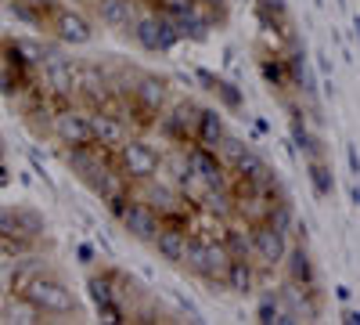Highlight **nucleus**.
I'll return each mask as SVG.
<instances>
[{
    "label": "nucleus",
    "instance_id": "20e7f679",
    "mask_svg": "<svg viewBox=\"0 0 360 325\" xmlns=\"http://www.w3.org/2000/svg\"><path fill=\"white\" fill-rule=\"evenodd\" d=\"M0 243H4L11 253H25L29 246H33L37 239L25 231L18 210H0Z\"/></svg>",
    "mask_w": 360,
    "mask_h": 325
},
{
    "label": "nucleus",
    "instance_id": "f03ea898",
    "mask_svg": "<svg viewBox=\"0 0 360 325\" xmlns=\"http://www.w3.org/2000/svg\"><path fill=\"white\" fill-rule=\"evenodd\" d=\"M51 134L69 145V149H76V145H90L94 141V127H90V112H76L69 105H58L51 112Z\"/></svg>",
    "mask_w": 360,
    "mask_h": 325
},
{
    "label": "nucleus",
    "instance_id": "f257e3e1",
    "mask_svg": "<svg viewBox=\"0 0 360 325\" xmlns=\"http://www.w3.org/2000/svg\"><path fill=\"white\" fill-rule=\"evenodd\" d=\"M18 297H25L29 304H37L44 314H76V297L72 289L54 278V275H44V268L25 282V289L18 293Z\"/></svg>",
    "mask_w": 360,
    "mask_h": 325
},
{
    "label": "nucleus",
    "instance_id": "7ed1b4c3",
    "mask_svg": "<svg viewBox=\"0 0 360 325\" xmlns=\"http://www.w3.org/2000/svg\"><path fill=\"white\" fill-rule=\"evenodd\" d=\"M51 25H54V33L62 37L65 44H86L90 40V22L79 11H72V8H58Z\"/></svg>",
    "mask_w": 360,
    "mask_h": 325
}]
</instances>
